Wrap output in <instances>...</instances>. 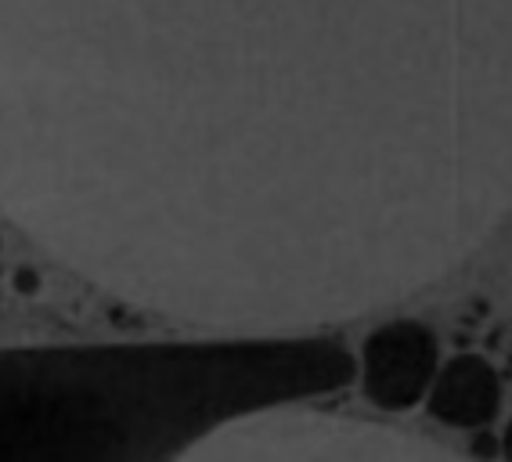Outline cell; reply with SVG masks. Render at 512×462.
Segmentation results:
<instances>
[{"label": "cell", "instance_id": "obj_1", "mask_svg": "<svg viewBox=\"0 0 512 462\" xmlns=\"http://www.w3.org/2000/svg\"><path fill=\"white\" fill-rule=\"evenodd\" d=\"M0 185L83 278L329 322L512 210V0H0Z\"/></svg>", "mask_w": 512, "mask_h": 462}, {"label": "cell", "instance_id": "obj_2", "mask_svg": "<svg viewBox=\"0 0 512 462\" xmlns=\"http://www.w3.org/2000/svg\"><path fill=\"white\" fill-rule=\"evenodd\" d=\"M350 379V351L321 336L8 351L4 462H177Z\"/></svg>", "mask_w": 512, "mask_h": 462}, {"label": "cell", "instance_id": "obj_3", "mask_svg": "<svg viewBox=\"0 0 512 462\" xmlns=\"http://www.w3.org/2000/svg\"><path fill=\"white\" fill-rule=\"evenodd\" d=\"M264 416L220 430L177 462H458L433 444L383 426L325 416Z\"/></svg>", "mask_w": 512, "mask_h": 462}, {"label": "cell", "instance_id": "obj_4", "mask_svg": "<svg viewBox=\"0 0 512 462\" xmlns=\"http://www.w3.org/2000/svg\"><path fill=\"white\" fill-rule=\"evenodd\" d=\"M440 347L422 322H386L361 347V387L383 412H408L430 398L437 383Z\"/></svg>", "mask_w": 512, "mask_h": 462}, {"label": "cell", "instance_id": "obj_5", "mask_svg": "<svg viewBox=\"0 0 512 462\" xmlns=\"http://www.w3.org/2000/svg\"><path fill=\"white\" fill-rule=\"evenodd\" d=\"M426 408L437 423L455 430L487 426L502 408V376L484 354H458L437 372Z\"/></svg>", "mask_w": 512, "mask_h": 462}, {"label": "cell", "instance_id": "obj_6", "mask_svg": "<svg viewBox=\"0 0 512 462\" xmlns=\"http://www.w3.org/2000/svg\"><path fill=\"white\" fill-rule=\"evenodd\" d=\"M502 455H505V462H512V419H509V426H505V437H502Z\"/></svg>", "mask_w": 512, "mask_h": 462}]
</instances>
